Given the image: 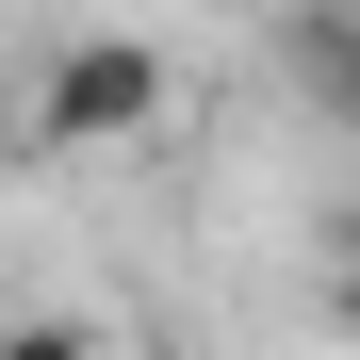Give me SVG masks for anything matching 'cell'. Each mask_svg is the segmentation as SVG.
Here are the masks:
<instances>
[{"label": "cell", "mask_w": 360, "mask_h": 360, "mask_svg": "<svg viewBox=\"0 0 360 360\" xmlns=\"http://www.w3.org/2000/svg\"><path fill=\"white\" fill-rule=\"evenodd\" d=\"M164 115H180V66H164L148 33H66V49H49V82L17 98V131L66 148V164H98V148H148Z\"/></svg>", "instance_id": "6da1fadb"}, {"label": "cell", "mask_w": 360, "mask_h": 360, "mask_svg": "<svg viewBox=\"0 0 360 360\" xmlns=\"http://www.w3.org/2000/svg\"><path fill=\"white\" fill-rule=\"evenodd\" d=\"M278 66H295V98H311V115H344V131H360V0H295V17H278Z\"/></svg>", "instance_id": "7a4b0ae2"}, {"label": "cell", "mask_w": 360, "mask_h": 360, "mask_svg": "<svg viewBox=\"0 0 360 360\" xmlns=\"http://www.w3.org/2000/svg\"><path fill=\"white\" fill-rule=\"evenodd\" d=\"M0 360H115L82 311H0Z\"/></svg>", "instance_id": "3957f363"}, {"label": "cell", "mask_w": 360, "mask_h": 360, "mask_svg": "<svg viewBox=\"0 0 360 360\" xmlns=\"http://www.w3.org/2000/svg\"><path fill=\"white\" fill-rule=\"evenodd\" d=\"M328 311H344V344H360V262H344V278H328Z\"/></svg>", "instance_id": "277c9868"}, {"label": "cell", "mask_w": 360, "mask_h": 360, "mask_svg": "<svg viewBox=\"0 0 360 360\" xmlns=\"http://www.w3.org/2000/svg\"><path fill=\"white\" fill-rule=\"evenodd\" d=\"M0 131H17V82H0Z\"/></svg>", "instance_id": "5b68a950"}, {"label": "cell", "mask_w": 360, "mask_h": 360, "mask_svg": "<svg viewBox=\"0 0 360 360\" xmlns=\"http://www.w3.org/2000/svg\"><path fill=\"white\" fill-rule=\"evenodd\" d=\"M344 262H360V213H344Z\"/></svg>", "instance_id": "8992f818"}]
</instances>
